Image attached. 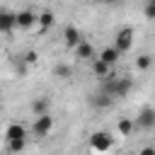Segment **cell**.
<instances>
[{
    "label": "cell",
    "instance_id": "11",
    "mask_svg": "<svg viewBox=\"0 0 155 155\" xmlns=\"http://www.w3.org/2000/svg\"><path fill=\"white\" fill-rule=\"evenodd\" d=\"M15 24H17V15H12L7 10H0V29L2 31H10Z\"/></svg>",
    "mask_w": 155,
    "mask_h": 155
},
{
    "label": "cell",
    "instance_id": "18",
    "mask_svg": "<svg viewBox=\"0 0 155 155\" xmlns=\"http://www.w3.org/2000/svg\"><path fill=\"white\" fill-rule=\"evenodd\" d=\"M143 15H145L148 19H155V0H148V2L143 5Z\"/></svg>",
    "mask_w": 155,
    "mask_h": 155
},
{
    "label": "cell",
    "instance_id": "20",
    "mask_svg": "<svg viewBox=\"0 0 155 155\" xmlns=\"http://www.w3.org/2000/svg\"><path fill=\"white\" fill-rule=\"evenodd\" d=\"M22 61H24V63H29V65H31V63H36V61H39V53H36V51H27V53H24V58H22Z\"/></svg>",
    "mask_w": 155,
    "mask_h": 155
},
{
    "label": "cell",
    "instance_id": "9",
    "mask_svg": "<svg viewBox=\"0 0 155 155\" xmlns=\"http://www.w3.org/2000/svg\"><path fill=\"white\" fill-rule=\"evenodd\" d=\"M133 128H136V121L128 119V116H121V119L116 121V133H119V136H131Z\"/></svg>",
    "mask_w": 155,
    "mask_h": 155
},
{
    "label": "cell",
    "instance_id": "19",
    "mask_svg": "<svg viewBox=\"0 0 155 155\" xmlns=\"http://www.w3.org/2000/svg\"><path fill=\"white\" fill-rule=\"evenodd\" d=\"M24 148V140H7V150H12V153H19Z\"/></svg>",
    "mask_w": 155,
    "mask_h": 155
},
{
    "label": "cell",
    "instance_id": "14",
    "mask_svg": "<svg viewBox=\"0 0 155 155\" xmlns=\"http://www.w3.org/2000/svg\"><path fill=\"white\" fill-rule=\"evenodd\" d=\"M31 111H34V116H44V114H48V99H46V97L34 99V102H31Z\"/></svg>",
    "mask_w": 155,
    "mask_h": 155
},
{
    "label": "cell",
    "instance_id": "13",
    "mask_svg": "<svg viewBox=\"0 0 155 155\" xmlns=\"http://www.w3.org/2000/svg\"><path fill=\"white\" fill-rule=\"evenodd\" d=\"M75 56L82 58V61H94V48H92L87 41H82V44L75 48Z\"/></svg>",
    "mask_w": 155,
    "mask_h": 155
},
{
    "label": "cell",
    "instance_id": "2",
    "mask_svg": "<svg viewBox=\"0 0 155 155\" xmlns=\"http://www.w3.org/2000/svg\"><path fill=\"white\" fill-rule=\"evenodd\" d=\"M133 29L131 27H124V29H119L116 31V41H114V46L121 51V53H126V51H131V46H133Z\"/></svg>",
    "mask_w": 155,
    "mask_h": 155
},
{
    "label": "cell",
    "instance_id": "16",
    "mask_svg": "<svg viewBox=\"0 0 155 155\" xmlns=\"http://www.w3.org/2000/svg\"><path fill=\"white\" fill-rule=\"evenodd\" d=\"M150 65H153V56H150V53H140V56L136 58V68H138V70H148Z\"/></svg>",
    "mask_w": 155,
    "mask_h": 155
},
{
    "label": "cell",
    "instance_id": "21",
    "mask_svg": "<svg viewBox=\"0 0 155 155\" xmlns=\"http://www.w3.org/2000/svg\"><path fill=\"white\" fill-rule=\"evenodd\" d=\"M138 155H155V148H153V145H145V148L138 150Z\"/></svg>",
    "mask_w": 155,
    "mask_h": 155
},
{
    "label": "cell",
    "instance_id": "17",
    "mask_svg": "<svg viewBox=\"0 0 155 155\" xmlns=\"http://www.w3.org/2000/svg\"><path fill=\"white\" fill-rule=\"evenodd\" d=\"M53 73H56L58 78H63V80H68V78L73 75V68H70V65H65V63H58V65L53 68Z\"/></svg>",
    "mask_w": 155,
    "mask_h": 155
},
{
    "label": "cell",
    "instance_id": "4",
    "mask_svg": "<svg viewBox=\"0 0 155 155\" xmlns=\"http://www.w3.org/2000/svg\"><path fill=\"white\" fill-rule=\"evenodd\" d=\"M63 39H65V46L68 48H78L80 44H82V36H80V29L78 27H73V24H68L65 29H63Z\"/></svg>",
    "mask_w": 155,
    "mask_h": 155
},
{
    "label": "cell",
    "instance_id": "6",
    "mask_svg": "<svg viewBox=\"0 0 155 155\" xmlns=\"http://www.w3.org/2000/svg\"><path fill=\"white\" fill-rule=\"evenodd\" d=\"M5 140H27V128L22 124H10L5 128Z\"/></svg>",
    "mask_w": 155,
    "mask_h": 155
},
{
    "label": "cell",
    "instance_id": "3",
    "mask_svg": "<svg viewBox=\"0 0 155 155\" xmlns=\"http://www.w3.org/2000/svg\"><path fill=\"white\" fill-rule=\"evenodd\" d=\"M136 126L138 128H155V109L153 107H143L140 111H138V116H136Z\"/></svg>",
    "mask_w": 155,
    "mask_h": 155
},
{
    "label": "cell",
    "instance_id": "12",
    "mask_svg": "<svg viewBox=\"0 0 155 155\" xmlns=\"http://www.w3.org/2000/svg\"><path fill=\"white\" fill-rule=\"evenodd\" d=\"M111 102H114V97H109L107 92H102V94H94V97L90 99V104H92L94 109H109V107H111Z\"/></svg>",
    "mask_w": 155,
    "mask_h": 155
},
{
    "label": "cell",
    "instance_id": "5",
    "mask_svg": "<svg viewBox=\"0 0 155 155\" xmlns=\"http://www.w3.org/2000/svg\"><path fill=\"white\" fill-rule=\"evenodd\" d=\"M51 128H53V119H51V114H44V116H36V119H34V126H31L34 136H46Z\"/></svg>",
    "mask_w": 155,
    "mask_h": 155
},
{
    "label": "cell",
    "instance_id": "10",
    "mask_svg": "<svg viewBox=\"0 0 155 155\" xmlns=\"http://www.w3.org/2000/svg\"><path fill=\"white\" fill-rule=\"evenodd\" d=\"M109 70H111V68H109V65H107V63H104L99 56L92 61V73H94L97 78H102V80H109Z\"/></svg>",
    "mask_w": 155,
    "mask_h": 155
},
{
    "label": "cell",
    "instance_id": "15",
    "mask_svg": "<svg viewBox=\"0 0 155 155\" xmlns=\"http://www.w3.org/2000/svg\"><path fill=\"white\" fill-rule=\"evenodd\" d=\"M53 22H56V17H53L51 10H41V12H39V24H41V29L53 27Z\"/></svg>",
    "mask_w": 155,
    "mask_h": 155
},
{
    "label": "cell",
    "instance_id": "8",
    "mask_svg": "<svg viewBox=\"0 0 155 155\" xmlns=\"http://www.w3.org/2000/svg\"><path fill=\"white\" fill-rule=\"evenodd\" d=\"M99 58H102V61H104V63H107V65L111 68V65H116V61L121 58V51H119V48H116V46L111 44V46H107V48H104V51L99 53Z\"/></svg>",
    "mask_w": 155,
    "mask_h": 155
},
{
    "label": "cell",
    "instance_id": "1",
    "mask_svg": "<svg viewBox=\"0 0 155 155\" xmlns=\"http://www.w3.org/2000/svg\"><path fill=\"white\" fill-rule=\"evenodd\" d=\"M90 148H92L97 155L109 153V150L114 148V136L107 133V131H94V133L90 136Z\"/></svg>",
    "mask_w": 155,
    "mask_h": 155
},
{
    "label": "cell",
    "instance_id": "7",
    "mask_svg": "<svg viewBox=\"0 0 155 155\" xmlns=\"http://www.w3.org/2000/svg\"><path fill=\"white\" fill-rule=\"evenodd\" d=\"M15 15H17V27H22V29L31 27L34 22H39V15L31 12V10H19V12H15Z\"/></svg>",
    "mask_w": 155,
    "mask_h": 155
}]
</instances>
